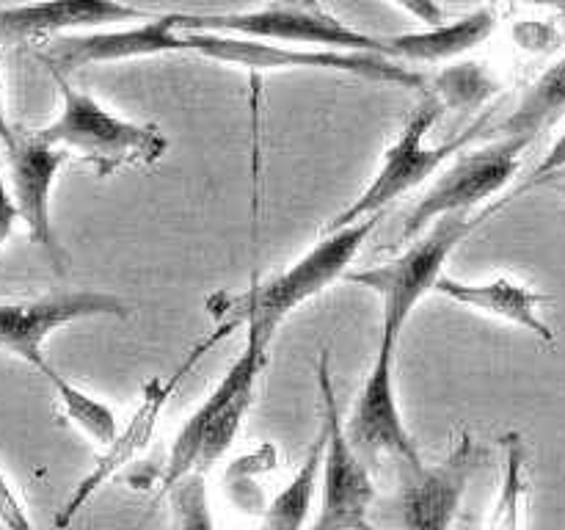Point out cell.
<instances>
[{"label":"cell","mask_w":565,"mask_h":530,"mask_svg":"<svg viewBox=\"0 0 565 530\" xmlns=\"http://www.w3.org/2000/svg\"><path fill=\"white\" fill-rule=\"evenodd\" d=\"M381 215L384 213L367 215V219L337 226V230H326V235L296 263L287 265L270 279L254 282L252 290L237 304V320L246 324V337L270 348L276 331L298 307L312 301L326 287L348 274L356 254L362 252L367 237L379 226Z\"/></svg>","instance_id":"2"},{"label":"cell","mask_w":565,"mask_h":530,"mask_svg":"<svg viewBox=\"0 0 565 530\" xmlns=\"http://www.w3.org/2000/svg\"><path fill=\"white\" fill-rule=\"evenodd\" d=\"M50 72L58 86L61 110L47 127L33 130L42 141L64 149L66 155H77L97 177H110L130 166H152L163 158L169 138L160 127L125 119L105 108L97 97L72 86L64 72Z\"/></svg>","instance_id":"1"},{"label":"cell","mask_w":565,"mask_h":530,"mask_svg":"<svg viewBox=\"0 0 565 530\" xmlns=\"http://www.w3.org/2000/svg\"><path fill=\"white\" fill-rule=\"evenodd\" d=\"M185 53V36L174 25V14L149 17L138 25L127 28H99V31L66 33L55 36L42 53L50 70L75 72L81 66L119 64L132 59H152V55Z\"/></svg>","instance_id":"14"},{"label":"cell","mask_w":565,"mask_h":530,"mask_svg":"<svg viewBox=\"0 0 565 530\" xmlns=\"http://www.w3.org/2000/svg\"><path fill=\"white\" fill-rule=\"evenodd\" d=\"M270 348L246 337L241 357L230 364L224 379L204 398L202 406L182 423L171 445L169 464L160 478V491L169 495L185 475L207 473L241 434L243 420L257 398V381L268 364Z\"/></svg>","instance_id":"4"},{"label":"cell","mask_w":565,"mask_h":530,"mask_svg":"<svg viewBox=\"0 0 565 530\" xmlns=\"http://www.w3.org/2000/svg\"><path fill=\"white\" fill-rule=\"evenodd\" d=\"M44 379L50 381L55 392V401H58L61 414L81 431L83 436L94 442L97 447H105L119 431V420H116V412L99 398L88 395L81 386L72 384L70 379H64L61 373H55L53 368H44Z\"/></svg>","instance_id":"21"},{"label":"cell","mask_w":565,"mask_h":530,"mask_svg":"<svg viewBox=\"0 0 565 530\" xmlns=\"http://www.w3.org/2000/svg\"><path fill=\"white\" fill-rule=\"evenodd\" d=\"M237 324H241V320L232 318V320H226V324L215 326L213 331H207V335H204L202 340L191 348V351H188L185 362H182L180 368L171 373V379H166V375H154V379H149V384L143 386L141 403L136 406L132 417L127 420L125 428L119 425V431H116L114 439L103 447V456L97 458V464H94L92 473H88L86 478H83L81 484L72 489L70 500L64 502V508H61L58 517H55V528H66V524H70L72 519H75L77 513L86 508V502L92 500V497L97 495V491L103 489V486L108 484V480L114 478L119 469H125L127 464H130L132 458H136L138 453L149 445V442H152V434H154V428H158L160 414H163L166 403H169V398L174 395L177 386L182 384V379H185V375L191 373V370L196 368V364L202 362V359L207 357V353L213 351L218 342H224L226 337L235 331Z\"/></svg>","instance_id":"10"},{"label":"cell","mask_w":565,"mask_h":530,"mask_svg":"<svg viewBox=\"0 0 565 530\" xmlns=\"http://www.w3.org/2000/svg\"><path fill=\"white\" fill-rule=\"evenodd\" d=\"M434 86V97L439 99L441 108H480L486 99L500 92V81L489 66L463 59L445 66L436 75Z\"/></svg>","instance_id":"23"},{"label":"cell","mask_w":565,"mask_h":530,"mask_svg":"<svg viewBox=\"0 0 565 530\" xmlns=\"http://www.w3.org/2000/svg\"><path fill=\"white\" fill-rule=\"evenodd\" d=\"M505 447V467H502L500 491L491 506L486 530H522L524 506H527V451H524L522 434L511 431L502 436Z\"/></svg>","instance_id":"22"},{"label":"cell","mask_w":565,"mask_h":530,"mask_svg":"<svg viewBox=\"0 0 565 530\" xmlns=\"http://www.w3.org/2000/svg\"><path fill=\"white\" fill-rule=\"evenodd\" d=\"M323 445H326V434H323V425H320L318 436L312 439V447H309L303 464L296 469V475L287 480L285 489H281L279 495L270 500V506L263 511L259 530H303V524H307L309 519V511H312L315 491H318Z\"/></svg>","instance_id":"20"},{"label":"cell","mask_w":565,"mask_h":530,"mask_svg":"<svg viewBox=\"0 0 565 530\" xmlns=\"http://www.w3.org/2000/svg\"><path fill=\"white\" fill-rule=\"evenodd\" d=\"M17 224H20V213H17L14 197L9 191V180L3 171V158H0V248L6 246L11 235H14Z\"/></svg>","instance_id":"27"},{"label":"cell","mask_w":565,"mask_h":530,"mask_svg":"<svg viewBox=\"0 0 565 530\" xmlns=\"http://www.w3.org/2000/svg\"><path fill=\"white\" fill-rule=\"evenodd\" d=\"M563 169H565V132H563L561 138H557L555 144H552V149L544 155V158H541V163L535 166L533 171H530L527 180H524L522 186H519L516 191H513L511 197H508V202H513V199H519V197H522V193L533 191V188L544 186L546 180H552V177H557Z\"/></svg>","instance_id":"25"},{"label":"cell","mask_w":565,"mask_h":530,"mask_svg":"<svg viewBox=\"0 0 565 530\" xmlns=\"http://www.w3.org/2000/svg\"><path fill=\"white\" fill-rule=\"evenodd\" d=\"M441 110L445 108H441V103L434 94H428V97L414 108V114L408 116L395 141L386 147L379 171H375V177L370 180V186L364 188L342 213H337L334 219H331L329 230L353 224V221L367 219V215L384 213L395 199L406 197L408 191L423 186L430 174H436L452 155H458L469 141H472L475 130L483 127L475 125L472 130L452 138V141L439 144V147H428L425 138H428V132L434 130V125L439 121Z\"/></svg>","instance_id":"8"},{"label":"cell","mask_w":565,"mask_h":530,"mask_svg":"<svg viewBox=\"0 0 565 530\" xmlns=\"http://www.w3.org/2000/svg\"><path fill=\"white\" fill-rule=\"evenodd\" d=\"M434 293H441L450 301L475 309V312L508 320V324L530 331V335L550 342V346L555 342V331H552V326L541 315V307L550 301V296L522 285V282H513L508 276H497L491 282H461L441 274L436 279Z\"/></svg>","instance_id":"17"},{"label":"cell","mask_w":565,"mask_h":530,"mask_svg":"<svg viewBox=\"0 0 565 530\" xmlns=\"http://www.w3.org/2000/svg\"><path fill=\"white\" fill-rule=\"evenodd\" d=\"M130 304L114 293L75 290L53 293L28 301H0V351L22 359L44 373V342L64 326L88 318H125Z\"/></svg>","instance_id":"12"},{"label":"cell","mask_w":565,"mask_h":530,"mask_svg":"<svg viewBox=\"0 0 565 530\" xmlns=\"http://www.w3.org/2000/svg\"><path fill=\"white\" fill-rule=\"evenodd\" d=\"M149 11L121 0H31L0 9V36L20 42L66 36V33L99 31L125 22L149 20Z\"/></svg>","instance_id":"16"},{"label":"cell","mask_w":565,"mask_h":530,"mask_svg":"<svg viewBox=\"0 0 565 530\" xmlns=\"http://www.w3.org/2000/svg\"><path fill=\"white\" fill-rule=\"evenodd\" d=\"M513 3H530V6H550V9L561 11L565 20V0H513Z\"/></svg>","instance_id":"30"},{"label":"cell","mask_w":565,"mask_h":530,"mask_svg":"<svg viewBox=\"0 0 565 530\" xmlns=\"http://www.w3.org/2000/svg\"><path fill=\"white\" fill-rule=\"evenodd\" d=\"M478 464V445L469 434L434 467L406 469L397 497V519L403 530H452L469 478Z\"/></svg>","instance_id":"15"},{"label":"cell","mask_w":565,"mask_h":530,"mask_svg":"<svg viewBox=\"0 0 565 530\" xmlns=\"http://www.w3.org/2000/svg\"><path fill=\"white\" fill-rule=\"evenodd\" d=\"M169 495L174 500L177 530H215L207 486H204V473L185 475Z\"/></svg>","instance_id":"24"},{"label":"cell","mask_w":565,"mask_h":530,"mask_svg":"<svg viewBox=\"0 0 565 530\" xmlns=\"http://www.w3.org/2000/svg\"><path fill=\"white\" fill-rule=\"evenodd\" d=\"M497 28V11L483 6L472 14L461 17L456 22H439L428 25L425 31L401 33V36L386 39V55L401 64H447V61L463 59L489 42Z\"/></svg>","instance_id":"18"},{"label":"cell","mask_w":565,"mask_h":530,"mask_svg":"<svg viewBox=\"0 0 565 530\" xmlns=\"http://www.w3.org/2000/svg\"><path fill=\"white\" fill-rule=\"evenodd\" d=\"M505 204L508 199H502V202L491 204L480 215H445V219L434 221L423 235H417V241L408 243V248H403L390 263L373 265V268L364 271H348V282L373 290L384 304V309H381V340L401 346V335L406 329L408 318L419 307V301L428 293H434L436 279L445 274L450 254Z\"/></svg>","instance_id":"3"},{"label":"cell","mask_w":565,"mask_h":530,"mask_svg":"<svg viewBox=\"0 0 565 530\" xmlns=\"http://www.w3.org/2000/svg\"><path fill=\"white\" fill-rule=\"evenodd\" d=\"M0 149H6L3 171L20 224H25L28 235L42 248L55 274H66V254L53 224V188L70 155L42 141L36 132H17L14 141Z\"/></svg>","instance_id":"13"},{"label":"cell","mask_w":565,"mask_h":530,"mask_svg":"<svg viewBox=\"0 0 565 530\" xmlns=\"http://www.w3.org/2000/svg\"><path fill=\"white\" fill-rule=\"evenodd\" d=\"M185 53L204 55L210 61L232 66H246L252 77L276 70H326L342 75L362 77L370 83H390L403 88H425L423 72L401 64L381 53H353V50H323L296 47V44L263 42V39L235 36V33L215 31H182Z\"/></svg>","instance_id":"5"},{"label":"cell","mask_w":565,"mask_h":530,"mask_svg":"<svg viewBox=\"0 0 565 530\" xmlns=\"http://www.w3.org/2000/svg\"><path fill=\"white\" fill-rule=\"evenodd\" d=\"M0 522H3L6 530H36L33 528L31 517H28L25 506L17 497V491L11 489L9 478L0 469Z\"/></svg>","instance_id":"26"},{"label":"cell","mask_w":565,"mask_h":530,"mask_svg":"<svg viewBox=\"0 0 565 530\" xmlns=\"http://www.w3.org/2000/svg\"><path fill=\"white\" fill-rule=\"evenodd\" d=\"M320 384V425H323L326 445L320 462V508L315 522L307 530H375L370 522V508L375 502V480L367 464L359 458L342 428L340 401H337L334 381H331L329 351H320L318 362Z\"/></svg>","instance_id":"7"},{"label":"cell","mask_w":565,"mask_h":530,"mask_svg":"<svg viewBox=\"0 0 565 530\" xmlns=\"http://www.w3.org/2000/svg\"><path fill=\"white\" fill-rule=\"evenodd\" d=\"M390 3L401 6L403 11L417 17L425 25H439V22H445V11H441V6L436 0H390Z\"/></svg>","instance_id":"28"},{"label":"cell","mask_w":565,"mask_h":530,"mask_svg":"<svg viewBox=\"0 0 565 530\" xmlns=\"http://www.w3.org/2000/svg\"><path fill=\"white\" fill-rule=\"evenodd\" d=\"M527 147L530 144L522 138L497 136L486 147L472 152L461 149L452 155V163L441 169L434 186L408 210L401 241L408 243L412 237L423 235L434 221L452 213H467L505 191L522 169V155Z\"/></svg>","instance_id":"9"},{"label":"cell","mask_w":565,"mask_h":530,"mask_svg":"<svg viewBox=\"0 0 565 530\" xmlns=\"http://www.w3.org/2000/svg\"><path fill=\"white\" fill-rule=\"evenodd\" d=\"M180 31H215L276 44L386 55V39L370 36L331 14L320 0H274L263 9L221 14H174Z\"/></svg>","instance_id":"6"},{"label":"cell","mask_w":565,"mask_h":530,"mask_svg":"<svg viewBox=\"0 0 565 530\" xmlns=\"http://www.w3.org/2000/svg\"><path fill=\"white\" fill-rule=\"evenodd\" d=\"M397 342L379 340L373 368L359 390L351 417L342 420L348 442L367 467L379 464L381 456H392L406 469H423L417 439L403 420L395 384Z\"/></svg>","instance_id":"11"},{"label":"cell","mask_w":565,"mask_h":530,"mask_svg":"<svg viewBox=\"0 0 565 530\" xmlns=\"http://www.w3.org/2000/svg\"><path fill=\"white\" fill-rule=\"evenodd\" d=\"M565 116V55L557 59L550 70L539 75V81L524 92L522 103L511 116L497 127V136L522 138L533 144L544 130Z\"/></svg>","instance_id":"19"},{"label":"cell","mask_w":565,"mask_h":530,"mask_svg":"<svg viewBox=\"0 0 565 530\" xmlns=\"http://www.w3.org/2000/svg\"><path fill=\"white\" fill-rule=\"evenodd\" d=\"M17 130L9 125V119H6V105H3V92H0V147H9L11 141H14Z\"/></svg>","instance_id":"29"}]
</instances>
